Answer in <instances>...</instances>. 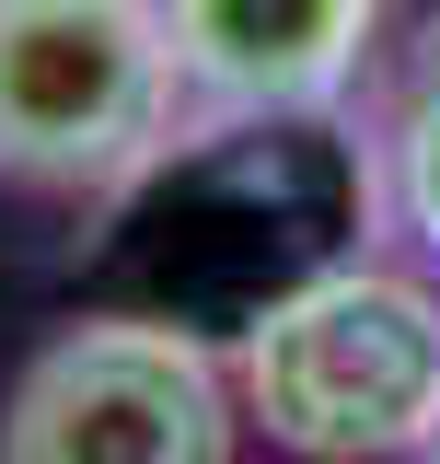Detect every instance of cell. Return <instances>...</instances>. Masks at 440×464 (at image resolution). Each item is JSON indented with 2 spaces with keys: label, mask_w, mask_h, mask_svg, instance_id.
Wrapping results in <instances>:
<instances>
[{
  "label": "cell",
  "mask_w": 440,
  "mask_h": 464,
  "mask_svg": "<svg viewBox=\"0 0 440 464\" xmlns=\"http://www.w3.org/2000/svg\"><path fill=\"white\" fill-rule=\"evenodd\" d=\"M232 441H244L232 360L163 314L58 325L0 395V464H232Z\"/></svg>",
  "instance_id": "3957f363"
},
{
  "label": "cell",
  "mask_w": 440,
  "mask_h": 464,
  "mask_svg": "<svg viewBox=\"0 0 440 464\" xmlns=\"http://www.w3.org/2000/svg\"><path fill=\"white\" fill-rule=\"evenodd\" d=\"M174 140L163 0H0V186L105 198Z\"/></svg>",
  "instance_id": "7a4b0ae2"
},
{
  "label": "cell",
  "mask_w": 440,
  "mask_h": 464,
  "mask_svg": "<svg viewBox=\"0 0 440 464\" xmlns=\"http://www.w3.org/2000/svg\"><path fill=\"white\" fill-rule=\"evenodd\" d=\"M383 174H394V221L440 256V70L394 105V140H383Z\"/></svg>",
  "instance_id": "5b68a950"
},
{
  "label": "cell",
  "mask_w": 440,
  "mask_h": 464,
  "mask_svg": "<svg viewBox=\"0 0 440 464\" xmlns=\"http://www.w3.org/2000/svg\"><path fill=\"white\" fill-rule=\"evenodd\" d=\"M232 383L244 430L301 464H417L440 441V290L417 267L336 256L244 314Z\"/></svg>",
  "instance_id": "6da1fadb"
},
{
  "label": "cell",
  "mask_w": 440,
  "mask_h": 464,
  "mask_svg": "<svg viewBox=\"0 0 440 464\" xmlns=\"http://www.w3.org/2000/svg\"><path fill=\"white\" fill-rule=\"evenodd\" d=\"M417 464H440V441H429V453H417Z\"/></svg>",
  "instance_id": "8992f818"
},
{
  "label": "cell",
  "mask_w": 440,
  "mask_h": 464,
  "mask_svg": "<svg viewBox=\"0 0 440 464\" xmlns=\"http://www.w3.org/2000/svg\"><path fill=\"white\" fill-rule=\"evenodd\" d=\"M174 24V128H290L325 116L383 35V0H163Z\"/></svg>",
  "instance_id": "277c9868"
}]
</instances>
